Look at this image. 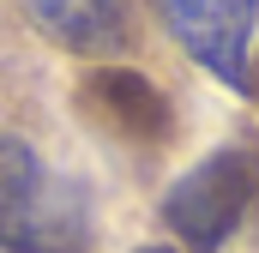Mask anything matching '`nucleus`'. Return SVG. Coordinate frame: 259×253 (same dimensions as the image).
Wrapping results in <instances>:
<instances>
[{"mask_svg": "<svg viewBox=\"0 0 259 253\" xmlns=\"http://www.w3.org/2000/svg\"><path fill=\"white\" fill-rule=\"evenodd\" d=\"M84 187L49 169L24 139L0 133V253H84Z\"/></svg>", "mask_w": 259, "mask_h": 253, "instance_id": "obj_1", "label": "nucleus"}, {"mask_svg": "<svg viewBox=\"0 0 259 253\" xmlns=\"http://www.w3.org/2000/svg\"><path fill=\"white\" fill-rule=\"evenodd\" d=\"M253 205H259V151L253 145H217L205 163L175 175V187L163 193V223L181 235V247L217 253Z\"/></svg>", "mask_w": 259, "mask_h": 253, "instance_id": "obj_2", "label": "nucleus"}, {"mask_svg": "<svg viewBox=\"0 0 259 253\" xmlns=\"http://www.w3.org/2000/svg\"><path fill=\"white\" fill-rule=\"evenodd\" d=\"M157 12L175 30V43L217 85H229V91L247 85V49H253L259 0H157Z\"/></svg>", "mask_w": 259, "mask_h": 253, "instance_id": "obj_3", "label": "nucleus"}, {"mask_svg": "<svg viewBox=\"0 0 259 253\" xmlns=\"http://www.w3.org/2000/svg\"><path fill=\"white\" fill-rule=\"evenodd\" d=\"M24 18L72 55H109L121 43V0H18Z\"/></svg>", "mask_w": 259, "mask_h": 253, "instance_id": "obj_4", "label": "nucleus"}, {"mask_svg": "<svg viewBox=\"0 0 259 253\" xmlns=\"http://www.w3.org/2000/svg\"><path fill=\"white\" fill-rule=\"evenodd\" d=\"M133 253H175V247H133Z\"/></svg>", "mask_w": 259, "mask_h": 253, "instance_id": "obj_5", "label": "nucleus"}]
</instances>
